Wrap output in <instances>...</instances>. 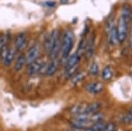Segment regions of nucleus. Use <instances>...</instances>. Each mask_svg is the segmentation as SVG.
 <instances>
[{"mask_svg":"<svg viewBox=\"0 0 132 131\" xmlns=\"http://www.w3.org/2000/svg\"><path fill=\"white\" fill-rule=\"evenodd\" d=\"M56 5V3L55 1H50V2H46L45 3V5L48 6V7H54Z\"/></svg>","mask_w":132,"mask_h":131,"instance_id":"26","label":"nucleus"},{"mask_svg":"<svg viewBox=\"0 0 132 131\" xmlns=\"http://www.w3.org/2000/svg\"><path fill=\"white\" fill-rule=\"evenodd\" d=\"M60 1H61L63 4H69L70 2L71 1V0H60Z\"/></svg>","mask_w":132,"mask_h":131,"instance_id":"27","label":"nucleus"},{"mask_svg":"<svg viewBox=\"0 0 132 131\" xmlns=\"http://www.w3.org/2000/svg\"><path fill=\"white\" fill-rule=\"evenodd\" d=\"M40 53H41V49H40L39 45H35L33 46L30 49L27 51V55H26V63L27 65L30 63H34L37 59H39Z\"/></svg>","mask_w":132,"mask_h":131,"instance_id":"3","label":"nucleus"},{"mask_svg":"<svg viewBox=\"0 0 132 131\" xmlns=\"http://www.w3.org/2000/svg\"><path fill=\"white\" fill-rule=\"evenodd\" d=\"M80 61V55H78V53H74L73 55H71L68 60L66 61L64 69H69L71 68H73L75 66H78V63Z\"/></svg>","mask_w":132,"mask_h":131,"instance_id":"7","label":"nucleus"},{"mask_svg":"<svg viewBox=\"0 0 132 131\" xmlns=\"http://www.w3.org/2000/svg\"><path fill=\"white\" fill-rule=\"evenodd\" d=\"M101 131H116V125L114 123L106 124L105 127Z\"/></svg>","mask_w":132,"mask_h":131,"instance_id":"24","label":"nucleus"},{"mask_svg":"<svg viewBox=\"0 0 132 131\" xmlns=\"http://www.w3.org/2000/svg\"><path fill=\"white\" fill-rule=\"evenodd\" d=\"M90 115H87V113H80V115H76L75 118H74V121H80V122H90Z\"/></svg>","mask_w":132,"mask_h":131,"instance_id":"19","label":"nucleus"},{"mask_svg":"<svg viewBox=\"0 0 132 131\" xmlns=\"http://www.w3.org/2000/svg\"><path fill=\"white\" fill-rule=\"evenodd\" d=\"M27 42V36L26 34V33H20L16 37L15 40V49L17 51H22L23 49L26 48Z\"/></svg>","mask_w":132,"mask_h":131,"instance_id":"6","label":"nucleus"},{"mask_svg":"<svg viewBox=\"0 0 132 131\" xmlns=\"http://www.w3.org/2000/svg\"><path fill=\"white\" fill-rule=\"evenodd\" d=\"M42 68H43V63L41 59H37L34 63L27 65V72L29 76H34L41 72Z\"/></svg>","mask_w":132,"mask_h":131,"instance_id":"5","label":"nucleus"},{"mask_svg":"<svg viewBox=\"0 0 132 131\" xmlns=\"http://www.w3.org/2000/svg\"><path fill=\"white\" fill-rule=\"evenodd\" d=\"M26 64V56L24 55H20L17 58L15 65H14V71H20L23 69V67Z\"/></svg>","mask_w":132,"mask_h":131,"instance_id":"14","label":"nucleus"},{"mask_svg":"<svg viewBox=\"0 0 132 131\" xmlns=\"http://www.w3.org/2000/svg\"><path fill=\"white\" fill-rule=\"evenodd\" d=\"M85 77H86V73L85 72H80V73L75 74V75L71 77V83L76 84L79 83V82H81Z\"/></svg>","mask_w":132,"mask_h":131,"instance_id":"20","label":"nucleus"},{"mask_svg":"<svg viewBox=\"0 0 132 131\" xmlns=\"http://www.w3.org/2000/svg\"><path fill=\"white\" fill-rule=\"evenodd\" d=\"M61 49H62V40H61V37L59 36L57 38L56 43H55L54 47H53L52 50H51L50 54L48 55L50 58L51 60H55V59H57L58 57V55L61 53Z\"/></svg>","mask_w":132,"mask_h":131,"instance_id":"9","label":"nucleus"},{"mask_svg":"<svg viewBox=\"0 0 132 131\" xmlns=\"http://www.w3.org/2000/svg\"><path fill=\"white\" fill-rule=\"evenodd\" d=\"M94 35H92L91 38L89 39L88 42L86 43V55L87 58L92 57V56L93 55V51H94Z\"/></svg>","mask_w":132,"mask_h":131,"instance_id":"12","label":"nucleus"},{"mask_svg":"<svg viewBox=\"0 0 132 131\" xmlns=\"http://www.w3.org/2000/svg\"><path fill=\"white\" fill-rule=\"evenodd\" d=\"M90 122H80V121H73L71 122V127L75 129H86V128H88V125Z\"/></svg>","mask_w":132,"mask_h":131,"instance_id":"17","label":"nucleus"},{"mask_svg":"<svg viewBox=\"0 0 132 131\" xmlns=\"http://www.w3.org/2000/svg\"><path fill=\"white\" fill-rule=\"evenodd\" d=\"M101 77L104 80H107V81L111 79L113 77V71L111 68H110V67H106V68L103 69V71H102Z\"/></svg>","mask_w":132,"mask_h":131,"instance_id":"18","label":"nucleus"},{"mask_svg":"<svg viewBox=\"0 0 132 131\" xmlns=\"http://www.w3.org/2000/svg\"><path fill=\"white\" fill-rule=\"evenodd\" d=\"M59 36H60V33H59V31L57 30V29H54V30L50 33V34L48 35V39H47V41H46V43H45V49H46V53L48 55L50 54L51 50H52L57 38Z\"/></svg>","mask_w":132,"mask_h":131,"instance_id":"4","label":"nucleus"},{"mask_svg":"<svg viewBox=\"0 0 132 131\" xmlns=\"http://www.w3.org/2000/svg\"><path fill=\"white\" fill-rule=\"evenodd\" d=\"M104 86L103 84L100 82H93V83H90L88 84L86 86V90L88 92H90L92 94H96L101 92L102 90H103Z\"/></svg>","mask_w":132,"mask_h":131,"instance_id":"10","label":"nucleus"},{"mask_svg":"<svg viewBox=\"0 0 132 131\" xmlns=\"http://www.w3.org/2000/svg\"><path fill=\"white\" fill-rule=\"evenodd\" d=\"M130 113H131V115H132V109H131V111H130Z\"/></svg>","mask_w":132,"mask_h":131,"instance_id":"28","label":"nucleus"},{"mask_svg":"<svg viewBox=\"0 0 132 131\" xmlns=\"http://www.w3.org/2000/svg\"><path fill=\"white\" fill-rule=\"evenodd\" d=\"M99 65H98L97 63H93L92 65L90 66V69H89V73L93 76H96L98 73H99Z\"/></svg>","mask_w":132,"mask_h":131,"instance_id":"23","label":"nucleus"},{"mask_svg":"<svg viewBox=\"0 0 132 131\" xmlns=\"http://www.w3.org/2000/svg\"><path fill=\"white\" fill-rule=\"evenodd\" d=\"M86 104L76 105L71 108V113H74L75 115H80V113H85V112H86Z\"/></svg>","mask_w":132,"mask_h":131,"instance_id":"16","label":"nucleus"},{"mask_svg":"<svg viewBox=\"0 0 132 131\" xmlns=\"http://www.w3.org/2000/svg\"><path fill=\"white\" fill-rule=\"evenodd\" d=\"M119 41L118 34H117V29L116 27H113L109 32V42L113 45L116 44Z\"/></svg>","mask_w":132,"mask_h":131,"instance_id":"15","label":"nucleus"},{"mask_svg":"<svg viewBox=\"0 0 132 131\" xmlns=\"http://www.w3.org/2000/svg\"><path fill=\"white\" fill-rule=\"evenodd\" d=\"M59 67V61L57 59L51 60V62L46 66L45 75L47 77H51L57 71Z\"/></svg>","mask_w":132,"mask_h":131,"instance_id":"8","label":"nucleus"},{"mask_svg":"<svg viewBox=\"0 0 132 131\" xmlns=\"http://www.w3.org/2000/svg\"><path fill=\"white\" fill-rule=\"evenodd\" d=\"M117 34H118L119 41L122 42L125 41L127 37V31H128V22L127 18L122 16L119 20L118 27H117Z\"/></svg>","mask_w":132,"mask_h":131,"instance_id":"2","label":"nucleus"},{"mask_svg":"<svg viewBox=\"0 0 132 131\" xmlns=\"http://www.w3.org/2000/svg\"><path fill=\"white\" fill-rule=\"evenodd\" d=\"M16 51L17 50L13 48H9V50H8V54H7V56H6L5 62H4V63H5V65L6 67H9L11 65V63L13 62L14 58H15Z\"/></svg>","mask_w":132,"mask_h":131,"instance_id":"13","label":"nucleus"},{"mask_svg":"<svg viewBox=\"0 0 132 131\" xmlns=\"http://www.w3.org/2000/svg\"><path fill=\"white\" fill-rule=\"evenodd\" d=\"M123 121H124V122H126V123H128V122H130L132 121V115L130 113H128V115H126L123 117Z\"/></svg>","mask_w":132,"mask_h":131,"instance_id":"25","label":"nucleus"},{"mask_svg":"<svg viewBox=\"0 0 132 131\" xmlns=\"http://www.w3.org/2000/svg\"><path fill=\"white\" fill-rule=\"evenodd\" d=\"M103 115L101 113H93V115H90V120H89V121L91 122V123H93V124L94 123H96V122H99V121H102V119H103Z\"/></svg>","mask_w":132,"mask_h":131,"instance_id":"21","label":"nucleus"},{"mask_svg":"<svg viewBox=\"0 0 132 131\" xmlns=\"http://www.w3.org/2000/svg\"><path fill=\"white\" fill-rule=\"evenodd\" d=\"M101 107V104L99 102H93V103H90V104H86L85 113H87V115H93V113H96L99 112Z\"/></svg>","mask_w":132,"mask_h":131,"instance_id":"11","label":"nucleus"},{"mask_svg":"<svg viewBox=\"0 0 132 131\" xmlns=\"http://www.w3.org/2000/svg\"><path fill=\"white\" fill-rule=\"evenodd\" d=\"M74 43V33L71 30H68L64 33V35L62 40V56L63 58H66L71 51Z\"/></svg>","mask_w":132,"mask_h":131,"instance_id":"1","label":"nucleus"},{"mask_svg":"<svg viewBox=\"0 0 132 131\" xmlns=\"http://www.w3.org/2000/svg\"><path fill=\"white\" fill-rule=\"evenodd\" d=\"M8 50H9V48H8L7 45L1 48V49H0V60H1V62H5L6 56L8 54Z\"/></svg>","mask_w":132,"mask_h":131,"instance_id":"22","label":"nucleus"}]
</instances>
